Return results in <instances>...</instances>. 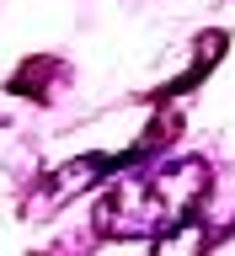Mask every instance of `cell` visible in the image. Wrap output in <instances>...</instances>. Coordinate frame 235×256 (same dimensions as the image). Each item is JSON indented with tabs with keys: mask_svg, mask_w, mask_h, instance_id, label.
I'll return each mask as SVG.
<instances>
[]
</instances>
